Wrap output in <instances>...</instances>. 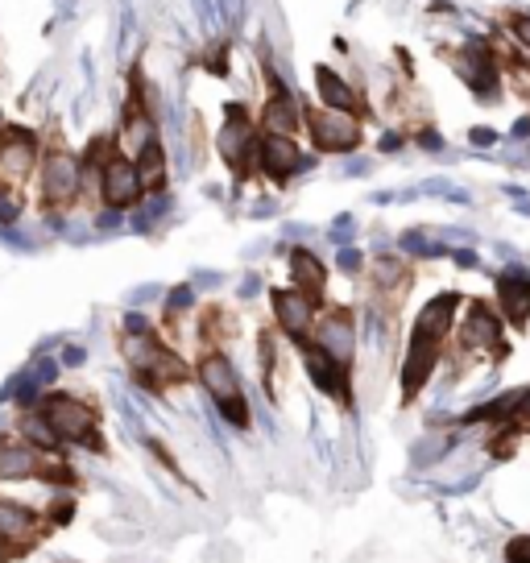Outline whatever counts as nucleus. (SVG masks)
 Segmentation results:
<instances>
[{"instance_id": "nucleus-44", "label": "nucleus", "mask_w": 530, "mask_h": 563, "mask_svg": "<svg viewBox=\"0 0 530 563\" xmlns=\"http://www.w3.org/2000/svg\"><path fill=\"white\" fill-rule=\"evenodd\" d=\"M220 282H224L220 273H199V278H195V286H207V290H212V286H220Z\"/></svg>"}, {"instance_id": "nucleus-45", "label": "nucleus", "mask_w": 530, "mask_h": 563, "mask_svg": "<svg viewBox=\"0 0 530 563\" xmlns=\"http://www.w3.org/2000/svg\"><path fill=\"white\" fill-rule=\"evenodd\" d=\"M282 232H286V237H311V228L307 224H286Z\"/></svg>"}, {"instance_id": "nucleus-38", "label": "nucleus", "mask_w": 530, "mask_h": 563, "mask_svg": "<svg viewBox=\"0 0 530 563\" xmlns=\"http://www.w3.org/2000/svg\"><path fill=\"white\" fill-rule=\"evenodd\" d=\"M83 357H87L83 348H79V344H71V348L63 352V365H83Z\"/></svg>"}, {"instance_id": "nucleus-7", "label": "nucleus", "mask_w": 530, "mask_h": 563, "mask_svg": "<svg viewBox=\"0 0 530 563\" xmlns=\"http://www.w3.org/2000/svg\"><path fill=\"white\" fill-rule=\"evenodd\" d=\"M315 348H324L327 357L340 360V365H348V360H352V352H357V340H352V319H348V311H332L324 324L315 327Z\"/></svg>"}, {"instance_id": "nucleus-9", "label": "nucleus", "mask_w": 530, "mask_h": 563, "mask_svg": "<svg viewBox=\"0 0 530 563\" xmlns=\"http://www.w3.org/2000/svg\"><path fill=\"white\" fill-rule=\"evenodd\" d=\"M299 120H303V108H299V100L294 91L282 79H270V100H265V129L270 133H286L291 137L299 129Z\"/></svg>"}, {"instance_id": "nucleus-11", "label": "nucleus", "mask_w": 530, "mask_h": 563, "mask_svg": "<svg viewBox=\"0 0 530 563\" xmlns=\"http://www.w3.org/2000/svg\"><path fill=\"white\" fill-rule=\"evenodd\" d=\"M33 133L25 129H9L0 137V174L4 178H25L33 170Z\"/></svg>"}, {"instance_id": "nucleus-13", "label": "nucleus", "mask_w": 530, "mask_h": 563, "mask_svg": "<svg viewBox=\"0 0 530 563\" xmlns=\"http://www.w3.org/2000/svg\"><path fill=\"white\" fill-rule=\"evenodd\" d=\"M199 381H204V390L220 402H232L240 398V377L237 368L228 365V357H204V365H199Z\"/></svg>"}, {"instance_id": "nucleus-12", "label": "nucleus", "mask_w": 530, "mask_h": 563, "mask_svg": "<svg viewBox=\"0 0 530 563\" xmlns=\"http://www.w3.org/2000/svg\"><path fill=\"white\" fill-rule=\"evenodd\" d=\"M498 299L501 307H506V315L514 319V324H526L530 315V273L522 270V265H509L506 273L498 278Z\"/></svg>"}, {"instance_id": "nucleus-6", "label": "nucleus", "mask_w": 530, "mask_h": 563, "mask_svg": "<svg viewBox=\"0 0 530 563\" xmlns=\"http://www.w3.org/2000/svg\"><path fill=\"white\" fill-rule=\"evenodd\" d=\"M79 183H83V170L66 150H50L42 162V191L46 199L55 204H71L79 195Z\"/></svg>"}, {"instance_id": "nucleus-39", "label": "nucleus", "mask_w": 530, "mask_h": 563, "mask_svg": "<svg viewBox=\"0 0 530 563\" xmlns=\"http://www.w3.org/2000/svg\"><path fill=\"white\" fill-rule=\"evenodd\" d=\"M514 33L522 38V46H530V17H514Z\"/></svg>"}, {"instance_id": "nucleus-42", "label": "nucleus", "mask_w": 530, "mask_h": 563, "mask_svg": "<svg viewBox=\"0 0 530 563\" xmlns=\"http://www.w3.org/2000/svg\"><path fill=\"white\" fill-rule=\"evenodd\" d=\"M257 290H261V282L253 278V273H249V278H245V282H240V294H245V299H253V294H257Z\"/></svg>"}, {"instance_id": "nucleus-26", "label": "nucleus", "mask_w": 530, "mask_h": 563, "mask_svg": "<svg viewBox=\"0 0 530 563\" xmlns=\"http://www.w3.org/2000/svg\"><path fill=\"white\" fill-rule=\"evenodd\" d=\"M166 299H170V315H178V311H187V307H191V299H195V286H174L170 294H166Z\"/></svg>"}, {"instance_id": "nucleus-34", "label": "nucleus", "mask_w": 530, "mask_h": 563, "mask_svg": "<svg viewBox=\"0 0 530 563\" xmlns=\"http://www.w3.org/2000/svg\"><path fill=\"white\" fill-rule=\"evenodd\" d=\"M17 216H22V199L0 195V220H17Z\"/></svg>"}, {"instance_id": "nucleus-33", "label": "nucleus", "mask_w": 530, "mask_h": 563, "mask_svg": "<svg viewBox=\"0 0 530 563\" xmlns=\"http://www.w3.org/2000/svg\"><path fill=\"white\" fill-rule=\"evenodd\" d=\"M120 207H109V212H100V220H96V228L100 232H112V228H120Z\"/></svg>"}, {"instance_id": "nucleus-25", "label": "nucleus", "mask_w": 530, "mask_h": 563, "mask_svg": "<svg viewBox=\"0 0 530 563\" xmlns=\"http://www.w3.org/2000/svg\"><path fill=\"white\" fill-rule=\"evenodd\" d=\"M166 212H170V199H166V195L150 199V204H145V207L137 212V216H133V228H137V232H150V228L158 224V220H162Z\"/></svg>"}, {"instance_id": "nucleus-23", "label": "nucleus", "mask_w": 530, "mask_h": 563, "mask_svg": "<svg viewBox=\"0 0 530 563\" xmlns=\"http://www.w3.org/2000/svg\"><path fill=\"white\" fill-rule=\"evenodd\" d=\"M447 447H452V439H447V435H427V439L414 447V468L435 464L439 455H447Z\"/></svg>"}, {"instance_id": "nucleus-27", "label": "nucleus", "mask_w": 530, "mask_h": 563, "mask_svg": "<svg viewBox=\"0 0 530 563\" xmlns=\"http://www.w3.org/2000/svg\"><path fill=\"white\" fill-rule=\"evenodd\" d=\"M402 273H406V270H402L394 257H386V261L378 265V282H381V286H394V282H402Z\"/></svg>"}, {"instance_id": "nucleus-19", "label": "nucleus", "mask_w": 530, "mask_h": 563, "mask_svg": "<svg viewBox=\"0 0 530 563\" xmlns=\"http://www.w3.org/2000/svg\"><path fill=\"white\" fill-rule=\"evenodd\" d=\"M38 468V452L30 444H4L0 447V477H30Z\"/></svg>"}, {"instance_id": "nucleus-16", "label": "nucleus", "mask_w": 530, "mask_h": 563, "mask_svg": "<svg viewBox=\"0 0 530 563\" xmlns=\"http://www.w3.org/2000/svg\"><path fill=\"white\" fill-rule=\"evenodd\" d=\"M307 365H311V381L319 390L344 398V365L340 360H332L324 348H307Z\"/></svg>"}, {"instance_id": "nucleus-20", "label": "nucleus", "mask_w": 530, "mask_h": 563, "mask_svg": "<svg viewBox=\"0 0 530 563\" xmlns=\"http://www.w3.org/2000/svg\"><path fill=\"white\" fill-rule=\"evenodd\" d=\"M291 273H294V282H299L303 290H319V286H324V265H319V257L307 253V249L291 253Z\"/></svg>"}, {"instance_id": "nucleus-32", "label": "nucleus", "mask_w": 530, "mask_h": 563, "mask_svg": "<svg viewBox=\"0 0 530 563\" xmlns=\"http://www.w3.org/2000/svg\"><path fill=\"white\" fill-rule=\"evenodd\" d=\"M361 261H365V257H361V249H340L335 265H340L344 273H357V270H361Z\"/></svg>"}, {"instance_id": "nucleus-14", "label": "nucleus", "mask_w": 530, "mask_h": 563, "mask_svg": "<svg viewBox=\"0 0 530 563\" xmlns=\"http://www.w3.org/2000/svg\"><path fill=\"white\" fill-rule=\"evenodd\" d=\"M456 303H460L456 294H439V299H431V303L419 311V319H414V336L444 344L447 324H452V315H456Z\"/></svg>"}, {"instance_id": "nucleus-36", "label": "nucleus", "mask_w": 530, "mask_h": 563, "mask_svg": "<svg viewBox=\"0 0 530 563\" xmlns=\"http://www.w3.org/2000/svg\"><path fill=\"white\" fill-rule=\"evenodd\" d=\"M468 137H473V145H481V150H489V145H498V133H493V129H473Z\"/></svg>"}, {"instance_id": "nucleus-31", "label": "nucleus", "mask_w": 530, "mask_h": 563, "mask_svg": "<svg viewBox=\"0 0 530 563\" xmlns=\"http://www.w3.org/2000/svg\"><path fill=\"white\" fill-rule=\"evenodd\" d=\"M506 559H509V563H530V534H526V539H514V542H509V547H506Z\"/></svg>"}, {"instance_id": "nucleus-1", "label": "nucleus", "mask_w": 530, "mask_h": 563, "mask_svg": "<svg viewBox=\"0 0 530 563\" xmlns=\"http://www.w3.org/2000/svg\"><path fill=\"white\" fill-rule=\"evenodd\" d=\"M216 150L237 174H249L253 158H257V133H253V120L240 104L224 108V125L216 129Z\"/></svg>"}, {"instance_id": "nucleus-29", "label": "nucleus", "mask_w": 530, "mask_h": 563, "mask_svg": "<svg viewBox=\"0 0 530 563\" xmlns=\"http://www.w3.org/2000/svg\"><path fill=\"white\" fill-rule=\"evenodd\" d=\"M509 414H514L518 427H530V390H518V402L509 406Z\"/></svg>"}, {"instance_id": "nucleus-43", "label": "nucleus", "mask_w": 530, "mask_h": 563, "mask_svg": "<svg viewBox=\"0 0 530 563\" xmlns=\"http://www.w3.org/2000/svg\"><path fill=\"white\" fill-rule=\"evenodd\" d=\"M452 257H456V265H465V270H473V265H476V253H468V249L452 253Z\"/></svg>"}, {"instance_id": "nucleus-10", "label": "nucleus", "mask_w": 530, "mask_h": 563, "mask_svg": "<svg viewBox=\"0 0 530 563\" xmlns=\"http://www.w3.org/2000/svg\"><path fill=\"white\" fill-rule=\"evenodd\" d=\"M274 315L278 324L291 332V336H307L311 332V319H315V303L307 290H278L274 294Z\"/></svg>"}, {"instance_id": "nucleus-21", "label": "nucleus", "mask_w": 530, "mask_h": 563, "mask_svg": "<svg viewBox=\"0 0 530 563\" xmlns=\"http://www.w3.org/2000/svg\"><path fill=\"white\" fill-rule=\"evenodd\" d=\"M33 531V514L17 501H0V539H22Z\"/></svg>"}, {"instance_id": "nucleus-41", "label": "nucleus", "mask_w": 530, "mask_h": 563, "mask_svg": "<svg viewBox=\"0 0 530 563\" xmlns=\"http://www.w3.org/2000/svg\"><path fill=\"white\" fill-rule=\"evenodd\" d=\"M514 141H530V117H522L518 125H514V133H509Z\"/></svg>"}, {"instance_id": "nucleus-3", "label": "nucleus", "mask_w": 530, "mask_h": 563, "mask_svg": "<svg viewBox=\"0 0 530 563\" xmlns=\"http://www.w3.org/2000/svg\"><path fill=\"white\" fill-rule=\"evenodd\" d=\"M42 419L50 422L55 439H71V444H91V414L83 411V402L66 398V394H46L42 398Z\"/></svg>"}, {"instance_id": "nucleus-18", "label": "nucleus", "mask_w": 530, "mask_h": 563, "mask_svg": "<svg viewBox=\"0 0 530 563\" xmlns=\"http://www.w3.org/2000/svg\"><path fill=\"white\" fill-rule=\"evenodd\" d=\"M137 174H141V186H162L166 178V150L158 141H145L137 150Z\"/></svg>"}, {"instance_id": "nucleus-17", "label": "nucleus", "mask_w": 530, "mask_h": 563, "mask_svg": "<svg viewBox=\"0 0 530 563\" xmlns=\"http://www.w3.org/2000/svg\"><path fill=\"white\" fill-rule=\"evenodd\" d=\"M498 336H501V327H498V315L489 311V307H481L476 303L473 311H468V327H465V340L468 344H481V348H493L498 344Z\"/></svg>"}, {"instance_id": "nucleus-46", "label": "nucleus", "mask_w": 530, "mask_h": 563, "mask_svg": "<svg viewBox=\"0 0 530 563\" xmlns=\"http://www.w3.org/2000/svg\"><path fill=\"white\" fill-rule=\"evenodd\" d=\"M381 150H402V137H398V133H386V141H381Z\"/></svg>"}, {"instance_id": "nucleus-15", "label": "nucleus", "mask_w": 530, "mask_h": 563, "mask_svg": "<svg viewBox=\"0 0 530 563\" xmlns=\"http://www.w3.org/2000/svg\"><path fill=\"white\" fill-rule=\"evenodd\" d=\"M315 91H319V104L335 112H352V104H357L348 79L340 71H332V66H315Z\"/></svg>"}, {"instance_id": "nucleus-22", "label": "nucleus", "mask_w": 530, "mask_h": 563, "mask_svg": "<svg viewBox=\"0 0 530 563\" xmlns=\"http://www.w3.org/2000/svg\"><path fill=\"white\" fill-rule=\"evenodd\" d=\"M414 195H439V199H452V204H460V207L473 204V195H468L465 186H456L452 178H427L422 186H414Z\"/></svg>"}, {"instance_id": "nucleus-8", "label": "nucleus", "mask_w": 530, "mask_h": 563, "mask_svg": "<svg viewBox=\"0 0 530 563\" xmlns=\"http://www.w3.org/2000/svg\"><path fill=\"white\" fill-rule=\"evenodd\" d=\"M439 348H444V344H435V340H422V336L411 340V352H406V368H402V394H406V398H414V394L427 385L435 360H439Z\"/></svg>"}, {"instance_id": "nucleus-40", "label": "nucleus", "mask_w": 530, "mask_h": 563, "mask_svg": "<svg viewBox=\"0 0 530 563\" xmlns=\"http://www.w3.org/2000/svg\"><path fill=\"white\" fill-rule=\"evenodd\" d=\"M274 212H278V207L270 204V199H261L257 207H249V216H257V220H265V216H274Z\"/></svg>"}, {"instance_id": "nucleus-24", "label": "nucleus", "mask_w": 530, "mask_h": 563, "mask_svg": "<svg viewBox=\"0 0 530 563\" xmlns=\"http://www.w3.org/2000/svg\"><path fill=\"white\" fill-rule=\"evenodd\" d=\"M402 249L411 253V257H444L447 245L444 240H427L422 232H406V237H402Z\"/></svg>"}, {"instance_id": "nucleus-35", "label": "nucleus", "mask_w": 530, "mask_h": 563, "mask_svg": "<svg viewBox=\"0 0 530 563\" xmlns=\"http://www.w3.org/2000/svg\"><path fill=\"white\" fill-rule=\"evenodd\" d=\"M369 170H373V162H369V158H352V162H344V174H352V178H365Z\"/></svg>"}, {"instance_id": "nucleus-28", "label": "nucleus", "mask_w": 530, "mask_h": 563, "mask_svg": "<svg viewBox=\"0 0 530 563\" xmlns=\"http://www.w3.org/2000/svg\"><path fill=\"white\" fill-rule=\"evenodd\" d=\"M158 294H162V290H158V286L150 282V286H137V290H129V294H125V303H129V307H145V303H153Z\"/></svg>"}, {"instance_id": "nucleus-2", "label": "nucleus", "mask_w": 530, "mask_h": 563, "mask_svg": "<svg viewBox=\"0 0 530 563\" xmlns=\"http://www.w3.org/2000/svg\"><path fill=\"white\" fill-rule=\"evenodd\" d=\"M307 129H311L315 150H324V153H352L361 145V125L352 112L311 108L307 112Z\"/></svg>"}, {"instance_id": "nucleus-4", "label": "nucleus", "mask_w": 530, "mask_h": 563, "mask_svg": "<svg viewBox=\"0 0 530 563\" xmlns=\"http://www.w3.org/2000/svg\"><path fill=\"white\" fill-rule=\"evenodd\" d=\"M100 186H104V204L109 207H133L141 199V174H137V162L129 158H104V170H100Z\"/></svg>"}, {"instance_id": "nucleus-5", "label": "nucleus", "mask_w": 530, "mask_h": 563, "mask_svg": "<svg viewBox=\"0 0 530 563\" xmlns=\"http://www.w3.org/2000/svg\"><path fill=\"white\" fill-rule=\"evenodd\" d=\"M257 162L274 183H286V178H294V174L303 170L307 158L299 153V145H294L286 133H265V137L257 141Z\"/></svg>"}, {"instance_id": "nucleus-37", "label": "nucleus", "mask_w": 530, "mask_h": 563, "mask_svg": "<svg viewBox=\"0 0 530 563\" xmlns=\"http://www.w3.org/2000/svg\"><path fill=\"white\" fill-rule=\"evenodd\" d=\"M414 141H419L422 150H431V153H439V150H444V141H439V133H431V129H427V133H419Z\"/></svg>"}, {"instance_id": "nucleus-30", "label": "nucleus", "mask_w": 530, "mask_h": 563, "mask_svg": "<svg viewBox=\"0 0 530 563\" xmlns=\"http://www.w3.org/2000/svg\"><path fill=\"white\" fill-rule=\"evenodd\" d=\"M125 332H129V336H153V332H150V319H145V315H137V311L125 315Z\"/></svg>"}]
</instances>
